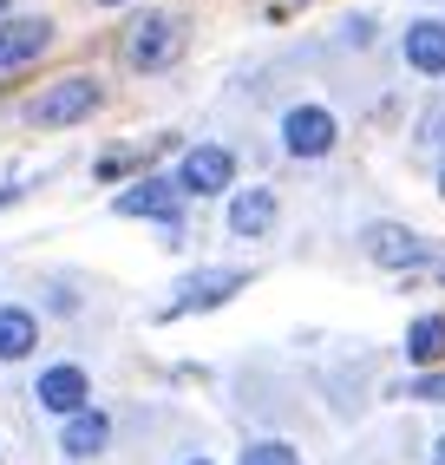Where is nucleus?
Listing matches in <instances>:
<instances>
[{"mask_svg":"<svg viewBox=\"0 0 445 465\" xmlns=\"http://www.w3.org/2000/svg\"><path fill=\"white\" fill-rule=\"evenodd\" d=\"M177 46H183V26H177L171 14H144V20H132V34H124V59H132L138 73L171 66Z\"/></svg>","mask_w":445,"mask_h":465,"instance_id":"f257e3e1","label":"nucleus"},{"mask_svg":"<svg viewBox=\"0 0 445 465\" xmlns=\"http://www.w3.org/2000/svg\"><path fill=\"white\" fill-rule=\"evenodd\" d=\"M92 105H99V79H59L53 92H40V99L26 105V118H34V125H73Z\"/></svg>","mask_w":445,"mask_h":465,"instance_id":"f03ea898","label":"nucleus"},{"mask_svg":"<svg viewBox=\"0 0 445 465\" xmlns=\"http://www.w3.org/2000/svg\"><path fill=\"white\" fill-rule=\"evenodd\" d=\"M230 177H236V158H230V151H222V144H197V151H183V164H177V191L216 197Z\"/></svg>","mask_w":445,"mask_h":465,"instance_id":"7ed1b4c3","label":"nucleus"},{"mask_svg":"<svg viewBox=\"0 0 445 465\" xmlns=\"http://www.w3.org/2000/svg\"><path fill=\"white\" fill-rule=\"evenodd\" d=\"M242 282H249L242 269H203V275H190V282H183V295H171L164 322H171V315H190V308H216V302H230Z\"/></svg>","mask_w":445,"mask_h":465,"instance_id":"20e7f679","label":"nucleus"},{"mask_svg":"<svg viewBox=\"0 0 445 465\" xmlns=\"http://www.w3.org/2000/svg\"><path fill=\"white\" fill-rule=\"evenodd\" d=\"M53 46V20L26 14V20H0V73L7 66H26V59H40Z\"/></svg>","mask_w":445,"mask_h":465,"instance_id":"39448f33","label":"nucleus"},{"mask_svg":"<svg viewBox=\"0 0 445 465\" xmlns=\"http://www.w3.org/2000/svg\"><path fill=\"white\" fill-rule=\"evenodd\" d=\"M282 144H289L295 158H321V151L334 144V118L321 105H295L289 118H282Z\"/></svg>","mask_w":445,"mask_h":465,"instance_id":"423d86ee","label":"nucleus"},{"mask_svg":"<svg viewBox=\"0 0 445 465\" xmlns=\"http://www.w3.org/2000/svg\"><path fill=\"white\" fill-rule=\"evenodd\" d=\"M118 216H157L164 230H177V183L171 177H144V183H132V191L118 197Z\"/></svg>","mask_w":445,"mask_h":465,"instance_id":"0eeeda50","label":"nucleus"},{"mask_svg":"<svg viewBox=\"0 0 445 465\" xmlns=\"http://www.w3.org/2000/svg\"><path fill=\"white\" fill-rule=\"evenodd\" d=\"M367 256L387 269H420L426 262V236H412L406 223H373L367 230Z\"/></svg>","mask_w":445,"mask_h":465,"instance_id":"6e6552de","label":"nucleus"},{"mask_svg":"<svg viewBox=\"0 0 445 465\" xmlns=\"http://www.w3.org/2000/svg\"><path fill=\"white\" fill-rule=\"evenodd\" d=\"M34 393H40V407H46V413H66V420H73V413H85V393H92V387H85L79 367H46Z\"/></svg>","mask_w":445,"mask_h":465,"instance_id":"1a4fd4ad","label":"nucleus"},{"mask_svg":"<svg viewBox=\"0 0 445 465\" xmlns=\"http://www.w3.org/2000/svg\"><path fill=\"white\" fill-rule=\"evenodd\" d=\"M406 66L412 73H445V20H412L406 26Z\"/></svg>","mask_w":445,"mask_h":465,"instance_id":"9d476101","label":"nucleus"},{"mask_svg":"<svg viewBox=\"0 0 445 465\" xmlns=\"http://www.w3.org/2000/svg\"><path fill=\"white\" fill-rule=\"evenodd\" d=\"M230 230H236V236H269V230H275V197H269V191H242V197L230 203Z\"/></svg>","mask_w":445,"mask_h":465,"instance_id":"9b49d317","label":"nucleus"},{"mask_svg":"<svg viewBox=\"0 0 445 465\" xmlns=\"http://www.w3.org/2000/svg\"><path fill=\"white\" fill-rule=\"evenodd\" d=\"M105 440H112V420H105V413H73L66 432H59V446H66L73 459H92Z\"/></svg>","mask_w":445,"mask_h":465,"instance_id":"f8f14e48","label":"nucleus"},{"mask_svg":"<svg viewBox=\"0 0 445 465\" xmlns=\"http://www.w3.org/2000/svg\"><path fill=\"white\" fill-rule=\"evenodd\" d=\"M406 361H420V367H439L445 361V315H420L406 328Z\"/></svg>","mask_w":445,"mask_h":465,"instance_id":"ddd939ff","label":"nucleus"},{"mask_svg":"<svg viewBox=\"0 0 445 465\" xmlns=\"http://www.w3.org/2000/svg\"><path fill=\"white\" fill-rule=\"evenodd\" d=\"M34 341H40V322L26 315V308H0V361L34 354Z\"/></svg>","mask_w":445,"mask_h":465,"instance_id":"4468645a","label":"nucleus"},{"mask_svg":"<svg viewBox=\"0 0 445 465\" xmlns=\"http://www.w3.org/2000/svg\"><path fill=\"white\" fill-rule=\"evenodd\" d=\"M242 465H302V459H295V446L262 440V446H242Z\"/></svg>","mask_w":445,"mask_h":465,"instance_id":"2eb2a0df","label":"nucleus"},{"mask_svg":"<svg viewBox=\"0 0 445 465\" xmlns=\"http://www.w3.org/2000/svg\"><path fill=\"white\" fill-rule=\"evenodd\" d=\"M406 393H412V400H445V374H420Z\"/></svg>","mask_w":445,"mask_h":465,"instance_id":"dca6fc26","label":"nucleus"},{"mask_svg":"<svg viewBox=\"0 0 445 465\" xmlns=\"http://www.w3.org/2000/svg\"><path fill=\"white\" fill-rule=\"evenodd\" d=\"M14 197H20V191H0V210H7V203H14Z\"/></svg>","mask_w":445,"mask_h":465,"instance_id":"f3484780","label":"nucleus"},{"mask_svg":"<svg viewBox=\"0 0 445 465\" xmlns=\"http://www.w3.org/2000/svg\"><path fill=\"white\" fill-rule=\"evenodd\" d=\"M432 465H445V440H439V452H432Z\"/></svg>","mask_w":445,"mask_h":465,"instance_id":"a211bd4d","label":"nucleus"},{"mask_svg":"<svg viewBox=\"0 0 445 465\" xmlns=\"http://www.w3.org/2000/svg\"><path fill=\"white\" fill-rule=\"evenodd\" d=\"M99 7H124V0H99Z\"/></svg>","mask_w":445,"mask_h":465,"instance_id":"6ab92c4d","label":"nucleus"},{"mask_svg":"<svg viewBox=\"0 0 445 465\" xmlns=\"http://www.w3.org/2000/svg\"><path fill=\"white\" fill-rule=\"evenodd\" d=\"M190 465H210V459H190Z\"/></svg>","mask_w":445,"mask_h":465,"instance_id":"aec40b11","label":"nucleus"},{"mask_svg":"<svg viewBox=\"0 0 445 465\" xmlns=\"http://www.w3.org/2000/svg\"><path fill=\"white\" fill-rule=\"evenodd\" d=\"M439 183H445V177H439Z\"/></svg>","mask_w":445,"mask_h":465,"instance_id":"412c9836","label":"nucleus"}]
</instances>
